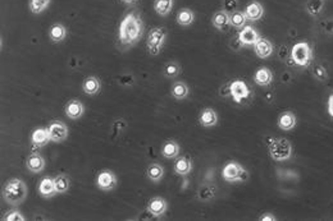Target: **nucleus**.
<instances>
[{"mask_svg": "<svg viewBox=\"0 0 333 221\" xmlns=\"http://www.w3.org/2000/svg\"><path fill=\"white\" fill-rule=\"evenodd\" d=\"M83 113H85V105H83L80 100L73 99V100H70L67 102L66 114L70 119H73V121L80 119L83 115Z\"/></svg>", "mask_w": 333, "mask_h": 221, "instance_id": "obj_13", "label": "nucleus"}, {"mask_svg": "<svg viewBox=\"0 0 333 221\" xmlns=\"http://www.w3.org/2000/svg\"><path fill=\"white\" fill-rule=\"evenodd\" d=\"M118 184L117 175L112 170H101L96 177V185L101 191H112Z\"/></svg>", "mask_w": 333, "mask_h": 221, "instance_id": "obj_9", "label": "nucleus"}, {"mask_svg": "<svg viewBox=\"0 0 333 221\" xmlns=\"http://www.w3.org/2000/svg\"><path fill=\"white\" fill-rule=\"evenodd\" d=\"M27 185L22 179L12 178L5 183L3 188V198L7 203L18 206L27 198Z\"/></svg>", "mask_w": 333, "mask_h": 221, "instance_id": "obj_2", "label": "nucleus"}, {"mask_svg": "<svg viewBox=\"0 0 333 221\" xmlns=\"http://www.w3.org/2000/svg\"><path fill=\"white\" fill-rule=\"evenodd\" d=\"M3 220L7 221H24L26 218H24L22 212H20L18 210H10L5 214V216L3 218Z\"/></svg>", "mask_w": 333, "mask_h": 221, "instance_id": "obj_36", "label": "nucleus"}, {"mask_svg": "<svg viewBox=\"0 0 333 221\" xmlns=\"http://www.w3.org/2000/svg\"><path fill=\"white\" fill-rule=\"evenodd\" d=\"M166 28H163V27H155V28H153L149 32V36H147V51L151 55H158L162 51V47H163L164 42H166Z\"/></svg>", "mask_w": 333, "mask_h": 221, "instance_id": "obj_6", "label": "nucleus"}, {"mask_svg": "<svg viewBox=\"0 0 333 221\" xmlns=\"http://www.w3.org/2000/svg\"><path fill=\"white\" fill-rule=\"evenodd\" d=\"M238 37H240V41L242 42V45H246V46H250V45L254 46L255 42L260 39L258 31L251 26L242 27V30L238 32Z\"/></svg>", "mask_w": 333, "mask_h": 221, "instance_id": "obj_14", "label": "nucleus"}, {"mask_svg": "<svg viewBox=\"0 0 333 221\" xmlns=\"http://www.w3.org/2000/svg\"><path fill=\"white\" fill-rule=\"evenodd\" d=\"M166 208H168V203L162 197L151 198L149 203H147V211L153 216H155V218H160L162 215L166 214Z\"/></svg>", "mask_w": 333, "mask_h": 221, "instance_id": "obj_10", "label": "nucleus"}, {"mask_svg": "<svg viewBox=\"0 0 333 221\" xmlns=\"http://www.w3.org/2000/svg\"><path fill=\"white\" fill-rule=\"evenodd\" d=\"M230 95L232 96L235 102L242 104L246 100H249L250 96H251V91L243 80H235L230 84Z\"/></svg>", "mask_w": 333, "mask_h": 221, "instance_id": "obj_7", "label": "nucleus"}, {"mask_svg": "<svg viewBox=\"0 0 333 221\" xmlns=\"http://www.w3.org/2000/svg\"><path fill=\"white\" fill-rule=\"evenodd\" d=\"M49 134L50 140L51 142H55V143H60V142L66 141L67 137H68V127L67 124L63 123L60 121H54L49 124Z\"/></svg>", "mask_w": 333, "mask_h": 221, "instance_id": "obj_8", "label": "nucleus"}, {"mask_svg": "<svg viewBox=\"0 0 333 221\" xmlns=\"http://www.w3.org/2000/svg\"><path fill=\"white\" fill-rule=\"evenodd\" d=\"M193 20H195V14H193L192 10L190 9H181L180 12H178V14H177V22H178V24H181V26H190L191 23L193 22Z\"/></svg>", "mask_w": 333, "mask_h": 221, "instance_id": "obj_30", "label": "nucleus"}, {"mask_svg": "<svg viewBox=\"0 0 333 221\" xmlns=\"http://www.w3.org/2000/svg\"><path fill=\"white\" fill-rule=\"evenodd\" d=\"M212 197H213V191H212L210 188L205 187L199 192V198L200 200H203V201H207V200H209V198Z\"/></svg>", "mask_w": 333, "mask_h": 221, "instance_id": "obj_38", "label": "nucleus"}, {"mask_svg": "<svg viewBox=\"0 0 333 221\" xmlns=\"http://www.w3.org/2000/svg\"><path fill=\"white\" fill-rule=\"evenodd\" d=\"M222 177L228 183H236V181H246L249 174L245 170L242 165H240L236 161H230L224 165L223 170H222Z\"/></svg>", "mask_w": 333, "mask_h": 221, "instance_id": "obj_5", "label": "nucleus"}, {"mask_svg": "<svg viewBox=\"0 0 333 221\" xmlns=\"http://www.w3.org/2000/svg\"><path fill=\"white\" fill-rule=\"evenodd\" d=\"M192 170V162L190 159L180 158L174 164V173L177 175H187Z\"/></svg>", "mask_w": 333, "mask_h": 221, "instance_id": "obj_26", "label": "nucleus"}, {"mask_svg": "<svg viewBox=\"0 0 333 221\" xmlns=\"http://www.w3.org/2000/svg\"><path fill=\"white\" fill-rule=\"evenodd\" d=\"M54 181H55V189H57L58 195H64L67 192L70 191L71 187V181L70 178L64 174H59L54 178Z\"/></svg>", "mask_w": 333, "mask_h": 221, "instance_id": "obj_27", "label": "nucleus"}, {"mask_svg": "<svg viewBox=\"0 0 333 221\" xmlns=\"http://www.w3.org/2000/svg\"><path fill=\"white\" fill-rule=\"evenodd\" d=\"M170 94L176 100H185L190 94V88L185 82H176L170 88Z\"/></svg>", "mask_w": 333, "mask_h": 221, "instance_id": "obj_24", "label": "nucleus"}, {"mask_svg": "<svg viewBox=\"0 0 333 221\" xmlns=\"http://www.w3.org/2000/svg\"><path fill=\"white\" fill-rule=\"evenodd\" d=\"M26 168L33 173H41L45 169V159L40 154H30L26 159Z\"/></svg>", "mask_w": 333, "mask_h": 221, "instance_id": "obj_12", "label": "nucleus"}, {"mask_svg": "<svg viewBox=\"0 0 333 221\" xmlns=\"http://www.w3.org/2000/svg\"><path fill=\"white\" fill-rule=\"evenodd\" d=\"M324 7V1L323 0H309L307 3V12L313 16V17H316L322 13Z\"/></svg>", "mask_w": 333, "mask_h": 221, "instance_id": "obj_32", "label": "nucleus"}, {"mask_svg": "<svg viewBox=\"0 0 333 221\" xmlns=\"http://www.w3.org/2000/svg\"><path fill=\"white\" fill-rule=\"evenodd\" d=\"M143 23L136 12H131L122 20L119 24V41L124 46L136 44L143 36Z\"/></svg>", "mask_w": 333, "mask_h": 221, "instance_id": "obj_1", "label": "nucleus"}, {"mask_svg": "<svg viewBox=\"0 0 333 221\" xmlns=\"http://www.w3.org/2000/svg\"><path fill=\"white\" fill-rule=\"evenodd\" d=\"M51 0H28V7L33 14H40L49 7Z\"/></svg>", "mask_w": 333, "mask_h": 221, "instance_id": "obj_33", "label": "nucleus"}, {"mask_svg": "<svg viewBox=\"0 0 333 221\" xmlns=\"http://www.w3.org/2000/svg\"><path fill=\"white\" fill-rule=\"evenodd\" d=\"M237 0H224L223 1V8L227 13H233L236 12L237 9Z\"/></svg>", "mask_w": 333, "mask_h": 221, "instance_id": "obj_37", "label": "nucleus"}, {"mask_svg": "<svg viewBox=\"0 0 333 221\" xmlns=\"http://www.w3.org/2000/svg\"><path fill=\"white\" fill-rule=\"evenodd\" d=\"M269 155L274 161H286L292 156V146L286 138L272 140L269 144Z\"/></svg>", "mask_w": 333, "mask_h": 221, "instance_id": "obj_3", "label": "nucleus"}, {"mask_svg": "<svg viewBox=\"0 0 333 221\" xmlns=\"http://www.w3.org/2000/svg\"><path fill=\"white\" fill-rule=\"evenodd\" d=\"M199 123L203 125V127H214L216 123H218V115H216L215 110L214 109H210V107H207L204 109L201 113H200L199 117Z\"/></svg>", "mask_w": 333, "mask_h": 221, "instance_id": "obj_20", "label": "nucleus"}, {"mask_svg": "<svg viewBox=\"0 0 333 221\" xmlns=\"http://www.w3.org/2000/svg\"><path fill=\"white\" fill-rule=\"evenodd\" d=\"M311 73H313L314 77L318 80H320V82H324V80H328V72H327V69L323 65L314 64L313 68H311Z\"/></svg>", "mask_w": 333, "mask_h": 221, "instance_id": "obj_35", "label": "nucleus"}, {"mask_svg": "<svg viewBox=\"0 0 333 221\" xmlns=\"http://www.w3.org/2000/svg\"><path fill=\"white\" fill-rule=\"evenodd\" d=\"M230 20H231V26L236 27V28H241V27H245L247 20L246 14L245 12H240V10H236L233 13L230 14Z\"/></svg>", "mask_w": 333, "mask_h": 221, "instance_id": "obj_31", "label": "nucleus"}, {"mask_svg": "<svg viewBox=\"0 0 333 221\" xmlns=\"http://www.w3.org/2000/svg\"><path fill=\"white\" fill-rule=\"evenodd\" d=\"M49 37L53 42H62L67 37V28L62 23H55L49 28Z\"/></svg>", "mask_w": 333, "mask_h": 221, "instance_id": "obj_23", "label": "nucleus"}, {"mask_svg": "<svg viewBox=\"0 0 333 221\" xmlns=\"http://www.w3.org/2000/svg\"><path fill=\"white\" fill-rule=\"evenodd\" d=\"M262 221H276V216H273V214H264L262 218Z\"/></svg>", "mask_w": 333, "mask_h": 221, "instance_id": "obj_41", "label": "nucleus"}, {"mask_svg": "<svg viewBox=\"0 0 333 221\" xmlns=\"http://www.w3.org/2000/svg\"><path fill=\"white\" fill-rule=\"evenodd\" d=\"M164 76L166 78H174L181 73V67L176 61H170L164 67Z\"/></svg>", "mask_w": 333, "mask_h": 221, "instance_id": "obj_34", "label": "nucleus"}, {"mask_svg": "<svg viewBox=\"0 0 333 221\" xmlns=\"http://www.w3.org/2000/svg\"><path fill=\"white\" fill-rule=\"evenodd\" d=\"M296 115L293 114L292 111H285L278 118V127L282 131H291V129L296 127Z\"/></svg>", "mask_w": 333, "mask_h": 221, "instance_id": "obj_19", "label": "nucleus"}, {"mask_svg": "<svg viewBox=\"0 0 333 221\" xmlns=\"http://www.w3.org/2000/svg\"><path fill=\"white\" fill-rule=\"evenodd\" d=\"M254 82L257 84H259V86H263V87L269 86V84L273 82V73H272V71H270L269 68L265 67L259 68V69L255 72V74H254Z\"/></svg>", "mask_w": 333, "mask_h": 221, "instance_id": "obj_18", "label": "nucleus"}, {"mask_svg": "<svg viewBox=\"0 0 333 221\" xmlns=\"http://www.w3.org/2000/svg\"><path fill=\"white\" fill-rule=\"evenodd\" d=\"M39 193H40L41 197L44 198H50L53 196L58 195L57 189H55V181H54V178L47 177L41 179L40 184H39Z\"/></svg>", "mask_w": 333, "mask_h": 221, "instance_id": "obj_16", "label": "nucleus"}, {"mask_svg": "<svg viewBox=\"0 0 333 221\" xmlns=\"http://www.w3.org/2000/svg\"><path fill=\"white\" fill-rule=\"evenodd\" d=\"M162 155L166 159H176L180 155V144L176 141H166L162 147Z\"/></svg>", "mask_w": 333, "mask_h": 221, "instance_id": "obj_25", "label": "nucleus"}, {"mask_svg": "<svg viewBox=\"0 0 333 221\" xmlns=\"http://www.w3.org/2000/svg\"><path fill=\"white\" fill-rule=\"evenodd\" d=\"M328 114L333 119V94L328 98Z\"/></svg>", "mask_w": 333, "mask_h": 221, "instance_id": "obj_40", "label": "nucleus"}, {"mask_svg": "<svg viewBox=\"0 0 333 221\" xmlns=\"http://www.w3.org/2000/svg\"><path fill=\"white\" fill-rule=\"evenodd\" d=\"M123 3H126V4H132V3H135L136 0H122Z\"/></svg>", "mask_w": 333, "mask_h": 221, "instance_id": "obj_42", "label": "nucleus"}, {"mask_svg": "<svg viewBox=\"0 0 333 221\" xmlns=\"http://www.w3.org/2000/svg\"><path fill=\"white\" fill-rule=\"evenodd\" d=\"M245 14L249 20H258L263 17L264 8L258 1H251L245 9Z\"/></svg>", "mask_w": 333, "mask_h": 221, "instance_id": "obj_22", "label": "nucleus"}, {"mask_svg": "<svg viewBox=\"0 0 333 221\" xmlns=\"http://www.w3.org/2000/svg\"><path fill=\"white\" fill-rule=\"evenodd\" d=\"M212 23L213 26L215 27L216 30L219 31H228L231 26V20H230V14L227 13L226 10H220V12H216L215 14L212 18Z\"/></svg>", "mask_w": 333, "mask_h": 221, "instance_id": "obj_17", "label": "nucleus"}, {"mask_svg": "<svg viewBox=\"0 0 333 221\" xmlns=\"http://www.w3.org/2000/svg\"><path fill=\"white\" fill-rule=\"evenodd\" d=\"M254 51H255V54L260 59H266L273 53V45L268 39L260 37L259 40L255 42V45H254Z\"/></svg>", "mask_w": 333, "mask_h": 221, "instance_id": "obj_11", "label": "nucleus"}, {"mask_svg": "<svg viewBox=\"0 0 333 221\" xmlns=\"http://www.w3.org/2000/svg\"><path fill=\"white\" fill-rule=\"evenodd\" d=\"M243 45H242V42L240 41V37H238V35H237L235 39H233L232 41H231V47H232L233 50H240L241 47H242Z\"/></svg>", "mask_w": 333, "mask_h": 221, "instance_id": "obj_39", "label": "nucleus"}, {"mask_svg": "<svg viewBox=\"0 0 333 221\" xmlns=\"http://www.w3.org/2000/svg\"><path fill=\"white\" fill-rule=\"evenodd\" d=\"M100 88H101V82H100L99 78L91 76V77H87L86 80H83L82 90L85 94L96 95L99 94Z\"/></svg>", "mask_w": 333, "mask_h": 221, "instance_id": "obj_21", "label": "nucleus"}, {"mask_svg": "<svg viewBox=\"0 0 333 221\" xmlns=\"http://www.w3.org/2000/svg\"><path fill=\"white\" fill-rule=\"evenodd\" d=\"M51 140H50L49 129L48 128H37L31 134V142H32L35 147H44Z\"/></svg>", "mask_w": 333, "mask_h": 221, "instance_id": "obj_15", "label": "nucleus"}, {"mask_svg": "<svg viewBox=\"0 0 333 221\" xmlns=\"http://www.w3.org/2000/svg\"><path fill=\"white\" fill-rule=\"evenodd\" d=\"M291 59L295 65L299 67H308L313 60V51L310 49L308 42H297L292 46L291 50Z\"/></svg>", "mask_w": 333, "mask_h": 221, "instance_id": "obj_4", "label": "nucleus"}, {"mask_svg": "<svg viewBox=\"0 0 333 221\" xmlns=\"http://www.w3.org/2000/svg\"><path fill=\"white\" fill-rule=\"evenodd\" d=\"M146 174L150 181H154V183H157V181H162V178L164 177V169L162 165L154 162V164H151L149 168H147Z\"/></svg>", "mask_w": 333, "mask_h": 221, "instance_id": "obj_28", "label": "nucleus"}, {"mask_svg": "<svg viewBox=\"0 0 333 221\" xmlns=\"http://www.w3.org/2000/svg\"><path fill=\"white\" fill-rule=\"evenodd\" d=\"M173 8V0H155L154 9L159 16H166Z\"/></svg>", "mask_w": 333, "mask_h": 221, "instance_id": "obj_29", "label": "nucleus"}]
</instances>
